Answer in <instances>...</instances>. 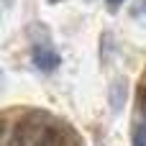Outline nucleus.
I'll use <instances>...</instances> for the list:
<instances>
[{"mask_svg": "<svg viewBox=\"0 0 146 146\" xmlns=\"http://www.w3.org/2000/svg\"><path fill=\"white\" fill-rule=\"evenodd\" d=\"M49 123H51V118H49L44 110L28 113L26 118H21V121L15 123L13 133L5 139L3 146H36L38 139H41V133L49 128Z\"/></svg>", "mask_w": 146, "mask_h": 146, "instance_id": "nucleus-1", "label": "nucleus"}, {"mask_svg": "<svg viewBox=\"0 0 146 146\" xmlns=\"http://www.w3.org/2000/svg\"><path fill=\"white\" fill-rule=\"evenodd\" d=\"M59 54L51 49V46H36L33 49V64L41 69V72H51V69H56L59 67Z\"/></svg>", "mask_w": 146, "mask_h": 146, "instance_id": "nucleus-2", "label": "nucleus"}, {"mask_svg": "<svg viewBox=\"0 0 146 146\" xmlns=\"http://www.w3.org/2000/svg\"><path fill=\"white\" fill-rule=\"evenodd\" d=\"M62 144H64L62 131H59V126L51 121V123H49V128L41 133V139H38V144H36V146H62Z\"/></svg>", "mask_w": 146, "mask_h": 146, "instance_id": "nucleus-3", "label": "nucleus"}, {"mask_svg": "<svg viewBox=\"0 0 146 146\" xmlns=\"http://www.w3.org/2000/svg\"><path fill=\"white\" fill-rule=\"evenodd\" d=\"M139 121L133 123V146H146V108L139 105Z\"/></svg>", "mask_w": 146, "mask_h": 146, "instance_id": "nucleus-4", "label": "nucleus"}, {"mask_svg": "<svg viewBox=\"0 0 146 146\" xmlns=\"http://www.w3.org/2000/svg\"><path fill=\"white\" fill-rule=\"evenodd\" d=\"M123 103H126V82L121 80V82H115V85H113L110 105H113V110H121V108H123Z\"/></svg>", "mask_w": 146, "mask_h": 146, "instance_id": "nucleus-5", "label": "nucleus"}, {"mask_svg": "<svg viewBox=\"0 0 146 146\" xmlns=\"http://www.w3.org/2000/svg\"><path fill=\"white\" fill-rule=\"evenodd\" d=\"M133 10H136V15H146V0H144V3H139Z\"/></svg>", "mask_w": 146, "mask_h": 146, "instance_id": "nucleus-6", "label": "nucleus"}, {"mask_svg": "<svg viewBox=\"0 0 146 146\" xmlns=\"http://www.w3.org/2000/svg\"><path fill=\"white\" fill-rule=\"evenodd\" d=\"M139 105H141V108H146V87L141 90V95H139Z\"/></svg>", "mask_w": 146, "mask_h": 146, "instance_id": "nucleus-7", "label": "nucleus"}, {"mask_svg": "<svg viewBox=\"0 0 146 146\" xmlns=\"http://www.w3.org/2000/svg\"><path fill=\"white\" fill-rule=\"evenodd\" d=\"M105 3H108L110 8H121V5H123V0H105Z\"/></svg>", "mask_w": 146, "mask_h": 146, "instance_id": "nucleus-8", "label": "nucleus"}, {"mask_svg": "<svg viewBox=\"0 0 146 146\" xmlns=\"http://www.w3.org/2000/svg\"><path fill=\"white\" fill-rule=\"evenodd\" d=\"M49 3H62V0H49Z\"/></svg>", "mask_w": 146, "mask_h": 146, "instance_id": "nucleus-9", "label": "nucleus"}]
</instances>
